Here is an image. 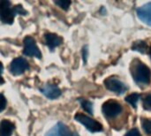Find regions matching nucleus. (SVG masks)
Instances as JSON below:
<instances>
[{
	"instance_id": "nucleus-1",
	"label": "nucleus",
	"mask_w": 151,
	"mask_h": 136,
	"mask_svg": "<svg viewBox=\"0 0 151 136\" xmlns=\"http://www.w3.org/2000/svg\"><path fill=\"white\" fill-rule=\"evenodd\" d=\"M131 74L137 85L147 86L151 78L150 69L141 60L134 59L131 65Z\"/></svg>"
},
{
	"instance_id": "nucleus-2",
	"label": "nucleus",
	"mask_w": 151,
	"mask_h": 136,
	"mask_svg": "<svg viewBox=\"0 0 151 136\" xmlns=\"http://www.w3.org/2000/svg\"><path fill=\"white\" fill-rule=\"evenodd\" d=\"M102 111L106 119H112L117 118L122 113L123 108H122V105L118 101L111 99V100L106 101L103 104Z\"/></svg>"
},
{
	"instance_id": "nucleus-20",
	"label": "nucleus",
	"mask_w": 151,
	"mask_h": 136,
	"mask_svg": "<svg viewBox=\"0 0 151 136\" xmlns=\"http://www.w3.org/2000/svg\"><path fill=\"white\" fill-rule=\"evenodd\" d=\"M6 107V98L4 95L0 94V112H2Z\"/></svg>"
},
{
	"instance_id": "nucleus-9",
	"label": "nucleus",
	"mask_w": 151,
	"mask_h": 136,
	"mask_svg": "<svg viewBox=\"0 0 151 136\" xmlns=\"http://www.w3.org/2000/svg\"><path fill=\"white\" fill-rule=\"evenodd\" d=\"M40 91L49 99L54 100L61 96L60 89L53 84H46L40 89Z\"/></svg>"
},
{
	"instance_id": "nucleus-22",
	"label": "nucleus",
	"mask_w": 151,
	"mask_h": 136,
	"mask_svg": "<svg viewBox=\"0 0 151 136\" xmlns=\"http://www.w3.org/2000/svg\"><path fill=\"white\" fill-rule=\"evenodd\" d=\"M3 69H4V66H3V64L0 62V85H2L4 82V79L2 78V73H3Z\"/></svg>"
},
{
	"instance_id": "nucleus-11",
	"label": "nucleus",
	"mask_w": 151,
	"mask_h": 136,
	"mask_svg": "<svg viewBox=\"0 0 151 136\" xmlns=\"http://www.w3.org/2000/svg\"><path fill=\"white\" fill-rule=\"evenodd\" d=\"M44 40L46 45L49 47L50 50H53L56 47L59 46L63 42V38L59 35L52 33H47L44 35Z\"/></svg>"
},
{
	"instance_id": "nucleus-21",
	"label": "nucleus",
	"mask_w": 151,
	"mask_h": 136,
	"mask_svg": "<svg viewBox=\"0 0 151 136\" xmlns=\"http://www.w3.org/2000/svg\"><path fill=\"white\" fill-rule=\"evenodd\" d=\"M125 136H142L141 135V134H140V132H139V130L137 129V128H133V129H131L130 131H128Z\"/></svg>"
},
{
	"instance_id": "nucleus-5",
	"label": "nucleus",
	"mask_w": 151,
	"mask_h": 136,
	"mask_svg": "<svg viewBox=\"0 0 151 136\" xmlns=\"http://www.w3.org/2000/svg\"><path fill=\"white\" fill-rule=\"evenodd\" d=\"M23 42H24V50H23L24 55L28 56V57H35L37 58H41L42 57L41 51L39 48L37 47L36 42L33 37L27 36L24 39Z\"/></svg>"
},
{
	"instance_id": "nucleus-3",
	"label": "nucleus",
	"mask_w": 151,
	"mask_h": 136,
	"mask_svg": "<svg viewBox=\"0 0 151 136\" xmlns=\"http://www.w3.org/2000/svg\"><path fill=\"white\" fill-rule=\"evenodd\" d=\"M74 119L76 121L82 124L91 133L101 132L103 130V126L101 125V123L89 118L88 116H87L83 113H80V112L76 113V115L74 116Z\"/></svg>"
},
{
	"instance_id": "nucleus-17",
	"label": "nucleus",
	"mask_w": 151,
	"mask_h": 136,
	"mask_svg": "<svg viewBox=\"0 0 151 136\" xmlns=\"http://www.w3.org/2000/svg\"><path fill=\"white\" fill-rule=\"evenodd\" d=\"M142 103H143V108L146 111L151 112V93L145 95V96L143 97Z\"/></svg>"
},
{
	"instance_id": "nucleus-12",
	"label": "nucleus",
	"mask_w": 151,
	"mask_h": 136,
	"mask_svg": "<svg viewBox=\"0 0 151 136\" xmlns=\"http://www.w3.org/2000/svg\"><path fill=\"white\" fill-rule=\"evenodd\" d=\"M15 126L10 120L4 119L0 123V136H11Z\"/></svg>"
},
{
	"instance_id": "nucleus-13",
	"label": "nucleus",
	"mask_w": 151,
	"mask_h": 136,
	"mask_svg": "<svg viewBox=\"0 0 151 136\" xmlns=\"http://www.w3.org/2000/svg\"><path fill=\"white\" fill-rule=\"evenodd\" d=\"M79 102H80L81 107L83 108V110H85L90 115L93 114V104L90 101H88V100L83 99V98H80Z\"/></svg>"
},
{
	"instance_id": "nucleus-8",
	"label": "nucleus",
	"mask_w": 151,
	"mask_h": 136,
	"mask_svg": "<svg viewBox=\"0 0 151 136\" xmlns=\"http://www.w3.org/2000/svg\"><path fill=\"white\" fill-rule=\"evenodd\" d=\"M46 136H73V135L66 125L58 122L46 134Z\"/></svg>"
},
{
	"instance_id": "nucleus-24",
	"label": "nucleus",
	"mask_w": 151,
	"mask_h": 136,
	"mask_svg": "<svg viewBox=\"0 0 151 136\" xmlns=\"http://www.w3.org/2000/svg\"><path fill=\"white\" fill-rule=\"evenodd\" d=\"M150 58H151V47H150Z\"/></svg>"
},
{
	"instance_id": "nucleus-15",
	"label": "nucleus",
	"mask_w": 151,
	"mask_h": 136,
	"mask_svg": "<svg viewBox=\"0 0 151 136\" xmlns=\"http://www.w3.org/2000/svg\"><path fill=\"white\" fill-rule=\"evenodd\" d=\"M142 127L144 130V132L151 136V119H142Z\"/></svg>"
},
{
	"instance_id": "nucleus-19",
	"label": "nucleus",
	"mask_w": 151,
	"mask_h": 136,
	"mask_svg": "<svg viewBox=\"0 0 151 136\" xmlns=\"http://www.w3.org/2000/svg\"><path fill=\"white\" fill-rule=\"evenodd\" d=\"M14 12L16 14H20V15H26L27 13V11L22 7V5H15L14 6Z\"/></svg>"
},
{
	"instance_id": "nucleus-18",
	"label": "nucleus",
	"mask_w": 151,
	"mask_h": 136,
	"mask_svg": "<svg viewBox=\"0 0 151 136\" xmlns=\"http://www.w3.org/2000/svg\"><path fill=\"white\" fill-rule=\"evenodd\" d=\"M55 4L59 5L62 9L67 10L71 4V1H66V0H59V1H55Z\"/></svg>"
},
{
	"instance_id": "nucleus-14",
	"label": "nucleus",
	"mask_w": 151,
	"mask_h": 136,
	"mask_svg": "<svg viewBox=\"0 0 151 136\" xmlns=\"http://www.w3.org/2000/svg\"><path fill=\"white\" fill-rule=\"evenodd\" d=\"M140 97H141V96H140L139 94L134 93V94H131V95L127 96L126 97V101H127L129 104H131V105L135 109L136 106H137V103H138Z\"/></svg>"
},
{
	"instance_id": "nucleus-23",
	"label": "nucleus",
	"mask_w": 151,
	"mask_h": 136,
	"mask_svg": "<svg viewBox=\"0 0 151 136\" xmlns=\"http://www.w3.org/2000/svg\"><path fill=\"white\" fill-rule=\"evenodd\" d=\"M88 47L85 46L83 48V58H84V62H86V59H87V57H88Z\"/></svg>"
},
{
	"instance_id": "nucleus-10",
	"label": "nucleus",
	"mask_w": 151,
	"mask_h": 136,
	"mask_svg": "<svg viewBox=\"0 0 151 136\" xmlns=\"http://www.w3.org/2000/svg\"><path fill=\"white\" fill-rule=\"evenodd\" d=\"M138 18L144 23L151 27V2L139 7L136 11Z\"/></svg>"
},
{
	"instance_id": "nucleus-7",
	"label": "nucleus",
	"mask_w": 151,
	"mask_h": 136,
	"mask_svg": "<svg viewBox=\"0 0 151 136\" xmlns=\"http://www.w3.org/2000/svg\"><path fill=\"white\" fill-rule=\"evenodd\" d=\"M29 68L27 61L23 58H17L13 59L10 65V72L12 75H20Z\"/></svg>"
},
{
	"instance_id": "nucleus-6",
	"label": "nucleus",
	"mask_w": 151,
	"mask_h": 136,
	"mask_svg": "<svg viewBox=\"0 0 151 136\" xmlns=\"http://www.w3.org/2000/svg\"><path fill=\"white\" fill-rule=\"evenodd\" d=\"M104 85L107 89L118 95H122L127 90V87L119 79L116 77H109L104 81Z\"/></svg>"
},
{
	"instance_id": "nucleus-16",
	"label": "nucleus",
	"mask_w": 151,
	"mask_h": 136,
	"mask_svg": "<svg viewBox=\"0 0 151 136\" xmlns=\"http://www.w3.org/2000/svg\"><path fill=\"white\" fill-rule=\"evenodd\" d=\"M146 48H147L146 43L144 42H142V41L135 42L134 44L133 45V50H137V51H140L142 53H144L145 52Z\"/></svg>"
},
{
	"instance_id": "nucleus-4",
	"label": "nucleus",
	"mask_w": 151,
	"mask_h": 136,
	"mask_svg": "<svg viewBox=\"0 0 151 136\" xmlns=\"http://www.w3.org/2000/svg\"><path fill=\"white\" fill-rule=\"evenodd\" d=\"M16 13L14 12V6L12 7L10 1H0V19L3 23L12 24Z\"/></svg>"
}]
</instances>
